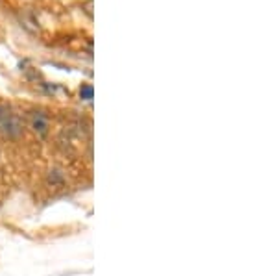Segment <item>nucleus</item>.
<instances>
[{
    "mask_svg": "<svg viewBox=\"0 0 277 276\" xmlns=\"http://www.w3.org/2000/svg\"><path fill=\"white\" fill-rule=\"evenodd\" d=\"M34 128H35V130H39L41 133H46L48 122H46V119L41 115V113H35V115H34Z\"/></svg>",
    "mask_w": 277,
    "mask_h": 276,
    "instance_id": "2",
    "label": "nucleus"
},
{
    "mask_svg": "<svg viewBox=\"0 0 277 276\" xmlns=\"http://www.w3.org/2000/svg\"><path fill=\"white\" fill-rule=\"evenodd\" d=\"M79 95H81V98H85V100H90V98H93V87L83 86L81 87V91H79Z\"/></svg>",
    "mask_w": 277,
    "mask_h": 276,
    "instance_id": "3",
    "label": "nucleus"
},
{
    "mask_svg": "<svg viewBox=\"0 0 277 276\" xmlns=\"http://www.w3.org/2000/svg\"><path fill=\"white\" fill-rule=\"evenodd\" d=\"M0 130H4V132L10 133V135H15V133H19L21 126H19V121L15 117L10 115V113H4V115H2V121H0Z\"/></svg>",
    "mask_w": 277,
    "mask_h": 276,
    "instance_id": "1",
    "label": "nucleus"
}]
</instances>
